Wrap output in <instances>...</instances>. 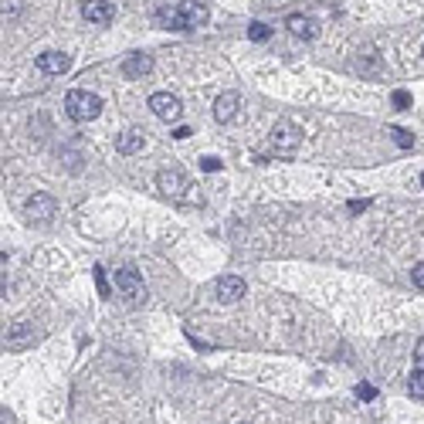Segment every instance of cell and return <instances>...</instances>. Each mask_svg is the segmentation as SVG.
I'll list each match as a JSON object with an SVG mask.
<instances>
[{"label": "cell", "mask_w": 424, "mask_h": 424, "mask_svg": "<svg viewBox=\"0 0 424 424\" xmlns=\"http://www.w3.org/2000/svg\"><path fill=\"white\" fill-rule=\"evenodd\" d=\"M156 18L163 20V24H170L176 31H193V27H204L207 18H211V11L204 7V4H197V0H184V4H176V7H163Z\"/></svg>", "instance_id": "obj_1"}, {"label": "cell", "mask_w": 424, "mask_h": 424, "mask_svg": "<svg viewBox=\"0 0 424 424\" xmlns=\"http://www.w3.org/2000/svg\"><path fill=\"white\" fill-rule=\"evenodd\" d=\"M65 113L75 119V122H92V119L102 113V98L89 89H72L65 96Z\"/></svg>", "instance_id": "obj_2"}, {"label": "cell", "mask_w": 424, "mask_h": 424, "mask_svg": "<svg viewBox=\"0 0 424 424\" xmlns=\"http://www.w3.org/2000/svg\"><path fill=\"white\" fill-rule=\"evenodd\" d=\"M299 143H302V129H299L292 119H278V122L271 126V150H275L278 156L295 153Z\"/></svg>", "instance_id": "obj_3"}, {"label": "cell", "mask_w": 424, "mask_h": 424, "mask_svg": "<svg viewBox=\"0 0 424 424\" xmlns=\"http://www.w3.org/2000/svg\"><path fill=\"white\" fill-rule=\"evenodd\" d=\"M150 109H153L156 119H163V122H176V119L184 116V102L170 92H156L150 96Z\"/></svg>", "instance_id": "obj_4"}, {"label": "cell", "mask_w": 424, "mask_h": 424, "mask_svg": "<svg viewBox=\"0 0 424 424\" xmlns=\"http://www.w3.org/2000/svg\"><path fill=\"white\" fill-rule=\"evenodd\" d=\"M116 289L122 292L129 302H143V299H146V285H143V278H139L133 269H119L116 271Z\"/></svg>", "instance_id": "obj_5"}, {"label": "cell", "mask_w": 424, "mask_h": 424, "mask_svg": "<svg viewBox=\"0 0 424 424\" xmlns=\"http://www.w3.org/2000/svg\"><path fill=\"white\" fill-rule=\"evenodd\" d=\"M55 211H58V204H55V197L51 193H34L27 204H24V214L31 217V221H51L55 217Z\"/></svg>", "instance_id": "obj_6"}, {"label": "cell", "mask_w": 424, "mask_h": 424, "mask_svg": "<svg viewBox=\"0 0 424 424\" xmlns=\"http://www.w3.org/2000/svg\"><path fill=\"white\" fill-rule=\"evenodd\" d=\"M82 18L92 20V24H109L116 18V7H113V0H85L82 4Z\"/></svg>", "instance_id": "obj_7"}, {"label": "cell", "mask_w": 424, "mask_h": 424, "mask_svg": "<svg viewBox=\"0 0 424 424\" xmlns=\"http://www.w3.org/2000/svg\"><path fill=\"white\" fill-rule=\"evenodd\" d=\"M38 68L44 75H65L72 68V58L65 51H44V55H38Z\"/></svg>", "instance_id": "obj_8"}, {"label": "cell", "mask_w": 424, "mask_h": 424, "mask_svg": "<svg viewBox=\"0 0 424 424\" xmlns=\"http://www.w3.org/2000/svg\"><path fill=\"white\" fill-rule=\"evenodd\" d=\"M214 292H217V299H221V302H238V299L245 295V278H238V275H224V278H217Z\"/></svg>", "instance_id": "obj_9"}, {"label": "cell", "mask_w": 424, "mask_h": 424, "mask_svg": "<svg viewBox=\"0 0 424 424\" xmlns=\"http://www.w3.org/2000/svg\"><path fill=\"white\" fill-rule=\"evenodd\" d=\"M143 146H146V133H143V129H126V133L116 136V150L122 156L143 153Z\"/></svg>", "instance_id": "obj_10"}, {"label": "cell", "mask_w": 424, "mask_h": 424, "mask_svg": "<svg viewBox=\"0 0 424 424\" xmlns=\"http://www.w3.org/2000/svg\"><path fill=\"white\" fill-rule=\"evenodd\" d=\"M153 72V58L150 55H126V61H122V75L126 78H146Z\"/></svg>", "instance_id": "obj_11"}, {"label": "cell", "mask_w": 424, "mask_h": 424, "mask_svg": "<svg viewBox=\"0 0 424 424\" xmlns=\"http://www.w3.org/2000/svg\"><path fill=\"white\" fill-rule=\"evenodd\" d=\"M156 187L167 193V197H176V193H184L187 180H184L180 170H160V174H156Z\"/></svg>", "instance_id": "obj_12"}, {"label": "cell", "mask_w": 424, "mask_h": 424, "mask_svg": "<svg viewBox=\"0 0 424 424\" xmlns=\"http://www.w3.org/2000/svg\"><path fill=\"white\" fill-rule=\"evenodd\" d=\"M238 105H241L238 92H224V96L214 102V119H217V122H231V119L238 116Z\"/></svg>", "instance_id": "obj_13"}, {"label": "cell", "mask_w": 424, "mask_h": 424, "mask_svg": "<svg viewBox=\"0 0 424 424\" xmlns=\"http://www.w3.org/2000/svg\"><path fill=\"white\" fill-rule=\"evenodd\" d=\"M285 27H289L292 34H295V38H312V34H316V27H312V20L309 18H302V14H292L289 20H285Z\"/></svg>", "instance_id": "obj_14"}, {"label": "cell", "mask_w": 424, "mask_h": 424, "mask_svg": "<svg viewBox=\"0 0 424 424\" xmlns=\"http://www.w3.org/2000/svg\"><path fill=\"white\" fill-rule=\"evenodd\" d=\"M31 340H34V336H31V329L24 326V323H18L14 333H7V340H4V343H7V349H20V347H27Z\"/></svg>", "instance_id": "obj_15"}, {"label": "cell", "mask_w": 424, "mask_h": 424, "mask_svg": "<svg viewBox=\"0 0 424 424\" xmlns=\"http://www.w3.org/2000/svg\"><path fill=\"white\" fill-rule=\"evenodd\" d=\"M390 136H394V143H397L401 150H411V146H414V136L407 133V129H401V126H390Z\"/></svg>", "instance_id": "obj_16"}, {"label": "cell", "mask_w": 424, "mask_h": 424, "mask_svg": "<svg viewBox=\"0 0 424 424\" xmlns=\"http://www.w3.org/2000/svg\"><path fill=\"white\" fill-rule=\"evenodd\" d=\"M248 38L251 41H269L271 38V27H269V24H262V20H255V24L248 27Z\"/></svg>", "instance_id": "obj_17"}, {"label": "cell", "mask_w": 424, "mask_h": 424, "mask_svg": "<svg viewBox=\"0 0 424 424\" xmlns=\"http://www.w3.org/2000/svg\"><path fill=\"white\" fill-rule=\"evenodd\" d=\"M411 397H424V370H414V377H411Z\"/></svg>", "instance_id": "obj_18"}, {"label": "cell", "mask_w": 424, "mask_h": 424, "mask_svg": "<svg viewBox=\"0 0 424 424\" xmlns=\"http://www.w3.org/2000/svg\"><path fill=\"white\" fill-rule=\"evenodd\" d=\"M24 11V0H4V20H14Z\"/></svg>", "instance_id": "obj_19"}, {"label": "cell", "mask_w": 424, "mask_h": 424, "mask_svg": "<svg viewBox=\"0 0 424 424\" xmlns=\"http://www.w3.org/2000/svg\"><path fill=\"white\" fill-rule=\"evenodd\" d=\"M221 167H224V163H221L217 156H204V160H200V170H204V174H217Z\"/></svg>", "instance_id": "obj_20"}, {"label": "cell", "mask_w": 424, "mask_h": 424, "mask_svg": "<svg viewBox=\"0 0 424 424\" xmlns=\"http://www.w3.org/2000/svg\"><path fill=\"white\" fill-rule=\"evenodd\" d=\"M96 285H98V295H109V282H105V269L96 265Z\"/></svg>", "instance_id": "obj_21"}, {"label": "cell", "mask_w": 424, "mask_h": 424, "mask_svg": "<svg viewBox=\"0 0 424 424\" xmlns=\"http://www.w3.org/2000/svg\"><path fill=\"white\" fill-rule=\"evenodd\" d=\"M356 397H360V401H373V397H377V387L360 384V387H356Z\"/></svg>", "instance_id": "obj_22"}, {"label": "cell", "mask_w": 424, "mask_h": 424, "mask_svg": "<svg viewBox=\"0 0 424 424\" xmlns=\"http://www.w3.org/2000/svg\"><path fill=\"white\" fill-rule=\"evenodd\" d=\"M394 105H397V109H407V105H411V96H407L404 89H397V92H394Z\"/></svg>", "instance_id": "obj_23"}, {"label": "cell", "mask_w": 424, "mask_h": 424, "mask_svg": "<svg viewBox=\"0 0 424 424\" xmlns=\"http://www.w3.org/2000/svg\"><path fill=\"white\" fill-rule=\"evenodd\" d=\"M411 282H414L418 289H424V262H421V265H414V271H411Z\"/></svg>", "instance_id": "obj_24"}, {"label": "cell", "mask_w": 424, "mask_h": 424, "mask_svg": "<svg viewBox=\"0 0 424 424\" xmlns=\"http://www.w3.org/2000/svg\"><path fill=\"white\" fill-rule=\"evenodd\" d=\"M366 207H370V200H349V204H347L349 214H364Z\"/></svg>", "instance_id": "obj_25"}, {"label": "cell", "mask_w": 424, "mask_h": 424, "mask_svg": "<svg viewBox=\"0 0 424 424\" xmlns=\"http://www.w3.org/2000/svg\"><path fill=\"white\" fill-rule=\"evenodd\" d=\"M414 366H418V370H424V340L418 343V349H414Z\"/></svg>", "instance_id": "obj_26"}, {"label": "cell", "mask_w": 424, "mask_h": 424, "mask_svg": "<svg viewBox=\"0 0 424 424\" xmlns=\"http://www.w3.org/2000/svg\"><path fill=\"white\" fill-rule=\"evenodd\" d=\"M187 136H191V129H187V126H180V129L174 133V139H187Z\"/></svg>", "instance_id": "obj_27"}, {"label": "cell", "mask_w": 424, "mask_h": 424, "mask_svg": "<svg viewBox=\"0 0 424 424\" xmlns=\"http://www.w3.org/2000/svg\"><path fill=\"white\" fill-rule=\"evenodd\" d=\"M421 184H424V174H421Z\"/></svg>", "instance_id": "obj_28"}]
</instances>
